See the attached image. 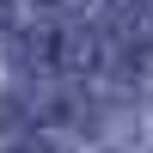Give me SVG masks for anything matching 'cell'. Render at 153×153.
<instances>
[{
	"instance_id": "obj_2",
	"label": "cell",
	"mask_w": 153,
	"mask_h": 153,
	"mask_svg": "<svg viewBox=\"0 0 153 153\" xmlns=\"http://www.w3.org/2000/svg\"><path fill=\"white\" fill-rule=\"evenodd\" d=\"M37 6H49V12H74V6H86V0H37Z\"/></svg>"
},
{
	"instance_id": "obj_3",
	"label": "cell",
	"mask_w": 153,
	"mask_h": 153,
	"mask_svg": "<svg viewBox=\"0 0 153 153\" xmlns=\"http://www.w3.org/2000/svg\"><path fill=\"white\" fill-rule=\"evenodd\" d=\"M6 25H12V0H0V31H6Z\"/></svg>"
},
{
	"instance_id": "obj_4",
	"label": "cell",
	"mask_w": 153,
	"mask_h": 153,
	"mask_svg": "<svg viewBox=\"0 0 153 153\" xmlns=\"http://www.w3.org/2000/svg\"><path fill=\"white\" fill-rule=\"evenodd\" d=\"M12 153H55V147H37V141H25V147H12Z\"/></svg>"
},
{
	"instance_id": "obj_1",
	"label": "cell",
	"mask_w": 153,
	"mask_h": 153,
	"mask_svg": "<svg viewBox=\"0 0 153 153\" xmlns=\"http://www.w3.org/2000/svg\"><path fill=\"white\" fill-rule=\"evenodd\" d=\"M129 31L141 43H153V0H129Z\"/></svg>"
}]
</instances>
